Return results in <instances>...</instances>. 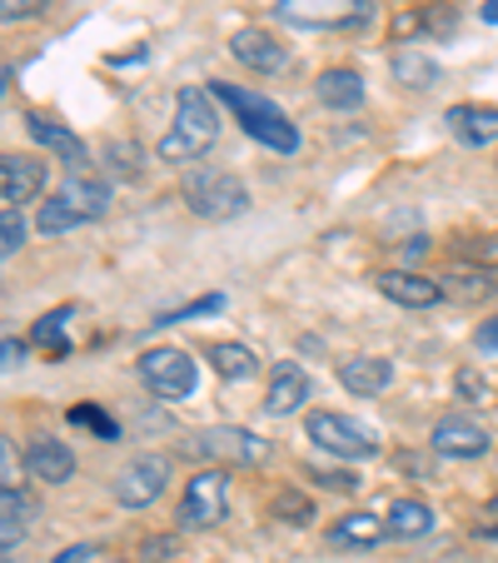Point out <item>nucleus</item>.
Listing matches in <instances>:
<instances>
[{"label":"nucleus","mask_w":498,"mask_h":563,"mask_svg":"<svg viewBox=\"0 0 498 563\" xmlns=\"http://www.w3.org/2000/svg\"><path fill=\"white\" fill-rule=\"evenodd\" d=\"M214 140H220V100H214V90L185 86L175 96V125L159 140V159L165 165H195L214 150Z\"/></svg>","instance_id":"nucleus-1"},{"label":"nucleus","mask_w":498,"mask_h":563,"mask_svg":"<svg viewBox=\"0 0 498 563\" xmlns=\"http://www.w3.org/2000/svg\"><path fill=\"white\" fill-rule=\"evenodd\" d=\"M210 90H214V100H220V106H230V115L240 120V130L250 140H259V145L275 150V155H295V150H299V125L269 96H255V90H240V86H224V80H214Z\"/></svg>","instance_id":"nucleus-2"},{"label":"nucleus","mask_w":498,"mask_h":563,"mask_svg":"<svg viewBox=\"0 0 498 563\" xmlns=\"http://www.w3.org/2000/svg\"><path fill=\"white\" fill-rule=\"evenodd\" d=\"M106 210H110V185L100 180V175L75 170L70 180L60 185V195L41 205V220L35 224H41V234H65V230H75V224L100 220Z\"/></svg>","instance_id":"nucleus-3"},{"label":"nucleus","mask_w":498,"mask_h":563,"mask_svg":"<svg viewBox=\"0 0 498 563\" xmlns=\"http://www.w3.org/2000/svg\"><path fill=\"white\" fill-rule=\"evenodd\" d=\"M185 459H204V464H220V468H250V464H265L269 444L255 439L250 429H234V424H214V429H195L190 439L180 444Z\"/></svg>","instance_id":"nucleus-4"},{"label":"nucleus","mask_w":498,"mask_h":563,"mask_svg":"<svg viewBox=\"0 0 498 563\" xmlns=\"http://www.w3.org/2000/svg\"><path fill=\"white\" fill-rule=\"evenodd\" d=\"M180 200H185V210L200 214V220H234V214L250 210V190H244V180L230 170H195L190 180L180 185Z\"/></svg>","instance_id":"nucleus-5"},{"label":"nucleus","mask_w":498,"mask_h":563,"mask_svg":"<svg viewBox=\"0 0 498 563\" xmlns=\"http://www.w3.org/2000/svg\"><path fill=\"white\" fill-rule=\"evenodd\" d=\"M275 11L295 31H359L374 21V0H275Z\"/></svg>","instance_id":"nucleus-6"},{"label":"nucleus","mask_w":498,"mask_h":563,"mask_svg":"<svg viewBox=\"0 0 498 563\" xmlns=\"http://www.w3.org/2000/svg\"><path fill=\"white\" fill-rule=\"evenodd\" d=\"M224 514H230V478H224V468H200L185 484L175 519H180V529H214Z\"/></svg>","instance_id":"nucleus-7"},{"label":"nucleus","mask_w":498,"mask_h":563,"mask_svg":"<svg viewBox=\"0 0 498 563\" xmlns=\"http://www.w3.org/2000/svg\"><path fill=\"white\" fill-rule=\"evenodd\" d=\"M305 434L314 439L324 454H334V459H369V454H379V439H374L369 429L354 424V419H344V415H329V409H314V415L305 419Z\"/></svg>","instance_id":"nucleus-8"},{"label":"nucleus","mask_w":498,"mask_h":563,"mask_svg":"<svg viewBox=\"0 0 498 563\" xmlns=\"http://www.w3.org/2000/svg\"><path fill=\"white\" fill-rule=\"evenodd\" d=\"M140 379H145V389L159 394V399H185V394H195V379H200V369H195V360L185 350L159 344V350L140 354Z\"/></svg>","instance_id":"nucleus-9"},{"label":"nucleus","mask_w":498,"mask_h":563,"mask_svg":"<svg viewBox=\"0 0 498 563\" xmlns=\"http://www.w3.org/2000/svg\"><path fill=\"white\" fill-rule=\"evenodd\" d=\"M170 484V459L165 454H140L120 468L115 478V504L120 509H150Z\"/></svg>","instance_id":"nucleus-10"},{"label":"nucleus","mask_w":498,"mask_h":563,"mask_svg":"<svg viewBox=\"0 0 498 563\" xmlns=\"http://www.w3.org/2000/svg\"><path fill=\"white\" fill-rule=\"evenodd\" d=\"M488 444H494L488 429L468 415H444V419H434V429H429V449H434L439 459H484Z\"/></svg>","instance_id":"nucleus-11"},{"label":"nucleus","mask_w":498,"mask_h":563,"mask_svg":"<svg viewBox=\"0 0 498 563\" xmlns=\"http://www.w3.org/2000/svg\"><path fill=\"white\" fill-rule=\"evenodd\" d=\"M374 289L403 309H434L439 299H449L439 279H424V275H413V269H379V275H374Z\"/></svg>","instance_id":"nucleus-12"},{"label":"nucleus","mask_w":498,"mask_h":563,"mask_svg":"<svg viewBox=\"0 0 498 563\" xmlns=\"http://www.w3.org/2000/svg\"><path fill=\"white\" fill-rule=\"evenodd\" d=\"M45 159H35V155H5L0 159V200L5 205H15L21 210L25 200H35V195L45 190Z\"/></svg>","instance_id":"nucleus-13"},{"label":"nucleus","mask_w":498,"mask_h":563,"mask_svg":"<svg viewBox=\"0 0 498 563\" xmlns=\"http://www.w3.org/2000/svg\"><path fill=\"white\" fill-rule=\"evenodd\" d=\"M230 55L240 65H250V70H259V75H275V70H285V45L275 41L269 31H259V25H244V31H234L230 35Z\"/></svg>","instance_id":"nucleus-14"},{"label":"nucleus","mask_w":498,"mask_h":563,"mask_svg":"<svg viewBox=\"0 0 498 563\" xmlns=\"http://www.w3.org/2000/svg\"><path fill=\"white\" fill-rule=\"evenodd\" d=\"M449 135L458 145H494L498 140V106H478V100H464V106H449Z\"/></svg>","instance_id":"nucleus-15"},{"label":"nucleus","mask_w":498,"mask_h":563,"mask_svg":"<svg viewBox=\"0 0 498 563\" xmlns=\"http://www.w3.org/2000/svg\"><path fill=\"white\" fill-rule=\"evenodd\" d=\"M309 399V374L299 369L295 360H279L275 369H269V389H265V409L275 419H285V415H295L299 405Z\"/></svg>","instance_id":"nucleus-16"},{"label":"nucleus","mask_w":498,"mask_h":563,"mask_svg":"<svg viewBox=\"0 0 498 563\" xmlns=\"http://www.w3.org/2000/svg\"><path fill=\"white\" fill-rule=\"evenodd\" d=\"M25 474L41 478V484H65V478L75 474V454L70 444H60V439L41 434L25 444Z\"/></svg>","instance_id":"nucleus-17"},{"label":"nucleus","mask_w":498,"mask_h":563,"mask_svg":"<svg viewBox=\"0 0 498 563\" xmlns=\"http://www.w3.org/2000/svg\"><path fill=\"white\" fill-rule=\"evenodd\" d=\"M439 285H444V295L458 299V305H484V299L498 295V265H464V260H458V269L444 275Z\"/></svg>","instance_id":"nucleus-18"},{"label":"nucleus","mask_w":498,"mask_h":563,"mask_svg":"<svg viewBox=\"0 0 498 563\" xmlns=\"http://www.w3.org/2000/svg\"><path fill=\"white\" fill-rule=\"evenodd\" d=\"M394 379V364L379 360V354H354V360L340 364V384L350 394H359V399H374V394H384Z\"/></svg>","instance_id":"nucleus-19"},{"label":"nucleus","mask_w":498,"mask_h":563,"mask_svg":"<svg viewBox=\"0 0 498 563\" xmlns=\"http://www.w3.org/2000/svg\"><path fill=\"white\" fill-rule=\"evenodd\" d=\"M31 140H35V145H45V150H55V155H60L70 170H86V165H90L86 140L70 135L65 125H55L51 115H31Z\"/></svg>","instance_id":"nucleus-20"},{"label":"nucleus","mask_w":498,"mask_h":563,"mask_svg":"<svg viewBox=\"0 0 498 563\" xmlns=\"http://www.w3.org/2000/svg\"><path fill=\"white\" fill-rule=\"evenodd\" d=\"M379 539H389V519H379V514H344L340 523H329L334 549H374Z\"/></svg>","instance_id":"nucleus-21"},{"label":"nucleus","mask_w":498,"mask_h":563,"mask_svg":"<svg viewBox=\"0 0 498 563\" xmlns=\"http://www.w3.org/2000/svg\"><path fill=\"white\" fill-rule=\"evenodd\" d=\"M314 96L324 100L329 110H359L364 106V80H359V70H324L314 80Z\"/></svg>","instance_id":"nucleus-22"},{"label":"nucleus","mask_w":498,"mask_h":563,"mask_svg":"<svg viewBox=\"0 0 498 563\" xmlns=\"http://www.w3.org/2000/svg\"><path fill=\"white\" fill-rule=\"evenodd\" d=\"M434 529V509L419 499H399L389 509V539H424Z\"/></svg>","instance_id":"nucleus-23"},{"label":"nucleus","mask_w":498,"mask_h":563,"mask_svg":"<svg viewBox=\"0 0 498 563\" xmlns=\"http://www.w3.org/2000/svg\"><path fill=\"white\" fill-rule=\"evenodd\" d=\"M454 25H458V11H454V5H444V0H434V5H424V11L403 15V21L394 25V35H409V31H419V35H449Z\"/></svg>","instance_id":"nucleus-24"},{"label":"nucleus","mask_w":498,"mask_h":563,"mask_svg":"<svg viewBox=\"0 0 498 563\" xmlns=\"http://www.w3.org/2000/svg\"><path fill=\"white\" fill-rule=\"evenodd\" d=\"M0 509H5V553H15V539H25V529H31V519H35V504L25 499L15 484H5V489H0Z\"/></svg>","instance_id":"nucleus-25"},{"label":"nucleus","mask_w":498,"mask_h":563,"mask_svg":"<svg viewBox=\"0 0 498 563\" xmlns=\"http://www.w3.org/2000/svg\"><path fill=\"white\" fill-rule=\"evenodd\" d=\"M394 80L409 86V90H434L439 86V65L419 51H399L394 55Z\"/></svg>","instance_id":"nucleus-26"},{"label":"nucleus","mask_w":498,"mask_h":563,"mask_svg":"<svg viewBox=\"0 0 498 563\" xmlns=\"http://www.w3.org/2000/svg\"><path fill=\"white\" fill-rule=\"evenodd\" d=\"M210 364H214V374H220V379H250V374L259 369L255 350H244V344H214Z\"/></svg>","instance_id":"nucleus-27"},{"label":"nucleus","mask_w":498,"mask_h":563,"mask_svg":"<svg viewBox=\"0 0 498 563\" xmlns=\"http://www.w3.org/2000/svg\"><path fill=\"white\" fill-rule=\"evenodd\" d=\"M65 309H55V314H41L35 319V330H31V344L35 350H45L51 354V360H65V354H70V340H65Z\"/></svg>","instance_id":"nucleus-28"},{"label":"nucleus","mask_w":498,"mask_h":563,"mask_svg":"<svg viewBox=\"0 0 498 563\" xmlns=\"http://www.w3.org/2000/svg\"><path fill=\"white\" fill-rule=\"evenodd\" d=\"M140 165H145V150L130 145V140H115V145H106V170L120 175V180H135Z\"/></svg>","instance_id":"nucleus-29"},{"label":"nucleus","mask_w":498,"mask_h":563,"mask_svg":"<svg viewBox=\"0 0 498 563\" xmlns=\"http://www.w3.org/2000/svg\"><path fill=\"white\" fill-rule=\"evenodd\" d=\"M70 424L75 429H90V434L106 439V444H115V439H120V424L106 415V409H96V405H75L70 409Z\"/></svg>","instance_id":"nucleus-30"},{"label":"nucleus","mask_w":498,"mask_h":563,"mask_svg":"<svg viewBox=\"0 0 498 563\" xmlns=\"http://www.w3.org/2000/svg\"><path fill=\"white\" fill-rule=\"evenodd\" d=\"M269 514H275L279 523H299V529H305V523L314 519V504H309L299 489H285V494H275V504H269Z\"/></svg>","instance_id":"nucleus-31"},{"label":"nucleus","mask_w":498,"mask_h":563,"mask_svg":"<svg viewBox=\"0 0 498 563\" xmlns=\"http://www.w3.org/2000/svg\"><path fill=\"white\" fill-rule=\"evenodd\" d=\"M220 309H224V295H200V299H190V305H180V309H165V314L155 319V330H165V324H180V319L220 314Z\"/></svg>","instance_id":"nucleus-32"},{"label":"nucleus","mask_w":498,"mask_h":563,"mask_svg":"<svg viewBox=\"0 0 498 563\" xmlns=\"http://www.w3.org/2000/svg\"><path fill=\"white\" fill-rule=\"evenodd\" d=\"M454 260L464 265H498V234H478V240H458Z\"/></svg>","instance_id":"nucleus-33"},{"label":"nucleus","mask_w":498,"mask_h":563,"mask_svg":"<svg viewBox=\"0 0 498 563\" xmlns=\"http://www.w3.org/2000/svg\"><path fill=\"white\" fill-rule=\"evenodd\" d=\"M175 559H185L180 533H155V539L140 543V563H175Z\"/></svg>","instance_id":"nucleus-34"},{"label":"nucleus","mask_w":498,"mask_h":563,"mask_svg":"<svg viewBox=\"0 0 498 563\" xmlns=\"http://www.w3.org/2000/svg\"><path fill=\"white\" fill-rule=\"evenodd\" d=\"M305 478H314L319 489H334V494H354V489H359V474H350V468H319V464H305Z\"/></svg>","instance_id":"nucleus-35"},{"label":"nucleus","mask_w":498,"mask_h":563,"mask_svg":"<svg viewBox=\"0 0 498 563\" xmlns=\"http://www.w3.org/2000/svg\"><path fill=\"white\" fill-rule=\"evenodd\" d=\"M454 394L458 399H468V405H494V389H488V379L478 369H458Z\"/></svg>","instance_id":"nucleus-36"},{"label":"nucleus","mask_w":498,"mask_h":563,"mask_svg":"<svg viewBox=\"0 0 498 563\" xmlns=\"http://www.w3.org/2000/svg\"><path fill=\"white\" fill-rule=\"evenodd\" d=\"M21 245H25V220L15 205H5V214H0V255H15Z\"/></svg>","instance_id":"nucleus-37"},{"label":"nucleus","mask_w":498,"mask_h":563,"mask_svg":"<svg viewBox=\"0 0 498 563\" xmlns=\"http://www.w3.org/2000/svg\"><path fill=\"white\" fill-rule=\"evenodd\" d=\"M51 0H0V15H5V25L15 21H31V15H41Z\"/></svg>","instance_id":"nucleus-38"},{"label":"nucleus","mask_w":498,"mask_h":563,"mask_svg":"<svg viewBox=\"0 0 498 563\" xmlns=\"http://www.w3.org/2000/svg\"><path fill=\"white\" fill-rule=\"evenodd\" d=\"M474 350H484V354H498V314L494 319H484L474 330Z\"/></svg>","instance_id":"nucleus-39"},{"label":"nucleus","mask_w":498,"mask_h":563,"mask_svg":"<svg viewBox=\"0 0 498 563\" xmlns=\"http://www.w3.org/2000/svg\"><path fill=\"white\" fill-rule=\"evenodd\" d=\"M399 468H403V474H413V478L434 474V464H429V459H419V454H399Z\"/></svg>","instance_id":"nucleus-40"},{"label":"nucleus","mask_w":498,"mask_h":563,"mask_svg":"<svg viewBox=\"0 0 498 563\" xmlns=\"http://www.w3.org/2000/svg\"><path fill=\"white\" fill-rule=\"evenodd\" d=\"M90 553H96V549H86V543H80V549H65V553H55L51 563H86Z\"/></svg>","instance_id":"nucleus-41"},{"label":"nucleus","mask_w":498,"mask_h":563,"mask_svg":"<svg viewBox=\"0 0 498 563\" xmlns=\"http://www.w3.org/2000/svg\"><path fill=\"white\" fill-rule=\"evenodd\" d=\"M21 360H25V344L5 340V369H11V364H21Z\"/></svg>","instance_id":"nucleus-42"},{"label":"nucleus","mask_w":498,"mask_h":563,"mask_svg":"<svg viewBox=\"0 0 498 563\" xmlns=\"http://www.w3.org/2000/svg\"><path fill=\"white\" fill-rule=\"evenodd\" d=\"M403 255H409V260H424L429 255V240H424V234H419V240H409V250H403Z\"/></svg>","instance_id":"nucleus-43"},{"label":"nucleus","mask_w":498,"mask_h":563,"mask_svg":"<svg viewBox=\"0 0 498 563\" xmlns=\"http://www.w3.org/2000/svg\"><path fill=\"white\" fill-rule=\"evenodd\" d=\"M484 21H488V25H498V0H488V5H484Z\"/></svg>","instance_id":"nucleus-44"},{"label":"nucleus","mask_w":498,"mask_h":563,"mask_svg":"<svg viewBox=\"0 0 498 563\" xmlns=\"http://www.w3.org/2000/svg\"><path fill=\"white\" fill-rule=\"evenodd\" d=\"M484 514H488V519L498 523V494H494V499H488V509H484Z\"/></svg>","instance_id":"nucleus-45"},{"label":"nucleus","mask_w":498,"mask_h":563,"mask_svg":"<svg viewBox=\"0 0 498 563\" xmlns=\"http://www.w3.org/2000/svg\"><path fill=\"white\" fill-rule=\"evenodd\" d=\"M484 539H498V523H484Z\"/></svg>","instance_id":"nucleus-46"}]
</instances>
